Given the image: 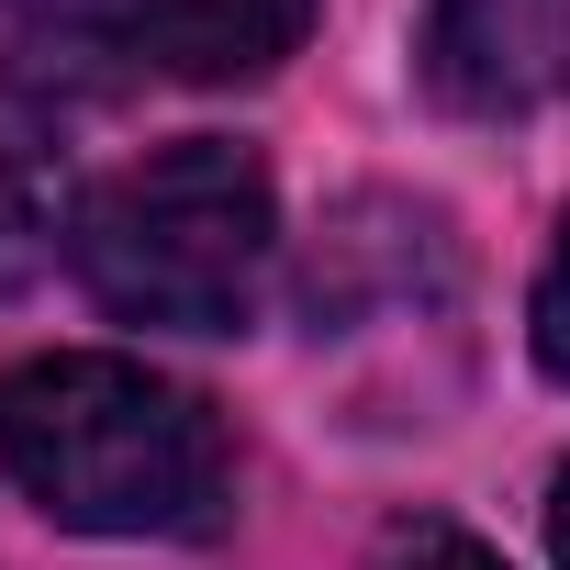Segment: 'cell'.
Wrapping results in <instances>:
<instances>
[{
	"label": "cell",
	"instance_id": "5",
	"mask_svg": "<svg viewBox=\"0 0 570 570\" xmlns=\"http://www.w3.org/2000/svg\"><path fill=\"white\" fill-rule=\"evenodd\" d=\"M57 235H79L68 179H57V146L23 112H0V292H23V279L57 257Z\"/></svg>",
	"mask_w": 570,
	"mask_h": 570
},
{
	"label": "cell",
	"instance_id": "4",
	"mask_svg": "<svg viewBox=\"0 0 570 570\" xmlns=\"http://www.w3.org/2000/svg\"><path fill=\"white\" fill-rule=\"evenodd\" d=\"M425 90L470 124H514L570 79V0H425Z\"/></svg>",
	"mask_w": 570,
	"mask_h": 570
},
{
	"label": "cell",
	"instance_id": "3",
	"mask_svg": "<svg viewBox=\"0 0 570 570\" xmlns=\"http://www.w3.org/2000/svg\"><path fill=\"white\" fill-rule=\"evenodd\" d=\"M314 35V0H0V57L23 90H135V79H257Z\"/></svg>",
	"mask_w": 570,
	"mask_h": 570
},
{
	"label": "cell",
	"instance_id": "6",
	"mask_svg": "<svg viewBox=\"0 0 570 570\" xmlns=\"http://www.w3.org/2000/svg\"><path fill=\"white\" fill-rule=\"evenodd\" d=\"M370 570H503V559H492L481 537H459V525H403Z\"/></svg>",
	"mask_w": 570,
	"mask_h": 570
},
{
	"label": "cell",
	"instance_id": "8",
	"mask_svg": "<svg viewBox=\"0 0 570 570\" xmlns=\"http://www.w3.org/2000/svg\"><path fill=\"white\" fill-rule=\"evenodd\" d=\"M548 548H559V570H570V470H559V503H548Z\"/></svg>",
	"mask_w": 570,
	"mask_h": 570
},
{
	"label": "cell",
	"instance_id": "2",
	"mask_svg": "<svg viewBox=\"0 0 570 570\" xmlns=\"http://www.w3.org/2000/svg\"><path fill=\"white\" fill-rule=\"evenodd\" d=\"M268 168L224 135H179L135 168H112L79 202V279L124 314V325H168V336H235L268 292Z\"/></svg>",
	"mask_w": 570,
	"mask_h": 570
},
{
	"label": "cell",
	"instance_id": "7",
	"mask_svg": "<svg viewBox=\"0 0 570 570\" xmlns=\"http://www.w3.org/2000/svg\"><path fill=\"white\" fill-rule=\"evenodd\" d=\"M537 358L570 381V224H559V246H548V279H537Z\"/></svg>",
	"mask_w": 570,
	"mask_h": 570
},
{
	"label": "cell",
	"instance_id": "1",
	"mask_svg": "<svg viewBox=\"0 0 570 570\" xmlns=\"http://www.w3.org/2000/svg\"><path fill=\"white\" fill-rule=\"evenodd\" d=\"M0 470L79 537H213L235 503L224 425L135 358H35L0 381Z\"/></svg>",
	"mask_w": 570,
	"mask_h": 570
}]
</instances>
